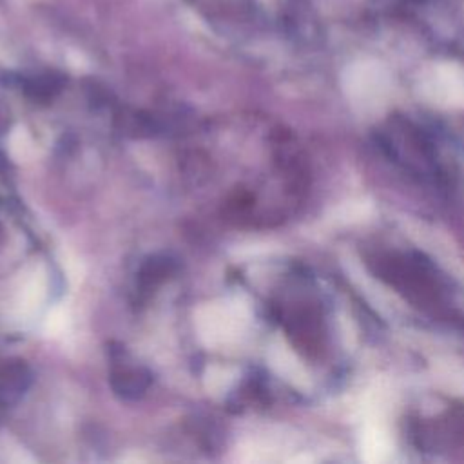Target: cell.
<instances>
[{
    "mask_svg": "<svg viewBox=\"0 0 464 464\" xmlns=\"http://www.w3.org/2000/svg\"><path fill=\"white\" fill-rule=\"evenodd\" d=\"M375 277L401 294L413 306L439 314L446 304V292L435 266L417 252L377 250L366 256Z\"/></svg>",
    "mask_w": 464,
    "mask_h": 464,
    "instance_id": "obj_1",
    "label": "cell"
},
{
    "mask_svg": "<svg viewBox=\"0 0 464 464\" xmlns=\"http://www.w3.org/2000/svg\"><path fill=\"white\" fill-rule=\"evenodd\" d=\"M285 326L288 337L306 355H317L321 348H324V330L323 317L315 304L297 303L285 315Z\"/></svg>",
    "mask_w": 464,
    "mask_h": 464,
    "instance_id": "obj_2",
    "label": "cell"
},
{
    "mask_svg": "<svg viewBox=\"0 0 464 464\" xmlns=\"http://www.w3.org/2000/svg\"><path fill=\"white\" fill-rule=\"evenodd\" d=\"M109 379L112 392L125 401L141 399L150 386V373L145 368L123 361H114Z\"/></svg>",
    "mask_w": 464,
    "mask_h": 464,
    "instance_id": "obj_3",
    "label": "cell"
},
{
    "mask_svg": "<svg viewBox=\"0 0 464 464\" xmlns=\"http://www.w3.org/2000/svg\"><path fill=\"white\" fill-rule=\"evenodd\" d=\"M31 384V370L24 361L0 362V404L11 406L20 401Z\"/></svg>",
    "mask_w": 464,
    "mask_h": 464,
    "instance_id": "obj_4",
    "label": "cell"
},
{
    "mask_svg": "<svg viewBox=\"0 0 464 464\" xmlns=\"http://www.w3.org/2000/svg\"><path fill=\"white\" fill-rule=\"evenodd\" d=\"M176 272V261L167 254L147 257L138 272V286L141 292H152Z\"/></svg>",
    "mask_w": 464,
    "mask_h": 464,
    "instance_id": "obj_5",
    "label": "cell"
},
{
    "mask_svg": "<svg viewBox=\"0 0 464 464\" xmlns=\"http://www.w3.org/2000/svg\"><path fill=\"white\" fill-rule=\"evenodd\" d=\"M62 87L63 76H60L58 72H44L29 78L24 85V91L29 98L36 102H49L62 91Z\"/></svg>",
    "mask_w": 464,
    "mask_h": 464,
    "instance_id": "obj_6",
    "label": "cell"
}]
</instances>
